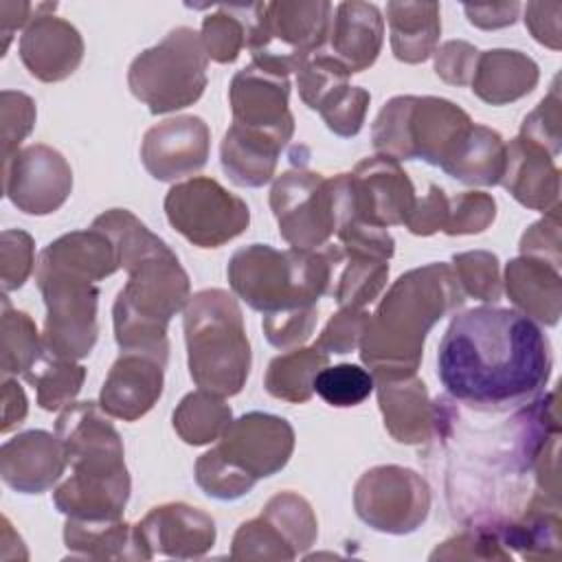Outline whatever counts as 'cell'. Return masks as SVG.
Returning <instances> with one entry per match:
<instances>
[{
	"instance_id": "47",
	"label": "cell",
	"mask_w": 562,
	"mask_h": 562,
	"mask_svg": "<svg viewBox=\"0 0 562 562\" xmlns=\"http://www.w3.org/2000/svg\"><path fill=\"white\" fill-rule=\"evenodd\" d=\"M518 136L558 158L562 147V101L558 83H553L549 94L522 119Z\"/></svg>"
},
{
	"instance_id": "57",
	"label": "cell",
	"mask_w": 562,
	"mask_h": 562,
	"mask_svg": "<svg viewBox=\"0 0 562 562\" xmlns=\"http://www.w3.org/2000/svg\"><path fill=\"white\" fill-rule=\"evenodd\" d=\"M468 22L483 29L494 31L516 22L520 4L518 2H496V4H465L463 7Z\"/></svg>"
},
{
	"instance_id": "34",
	"label": "cell",
	"mask_w": 562,
	"mask_h": 562,
	"mask_svg": "<svg viewBox=\"0 0 562 562\" xmlns=\"http://www.w3.org/2000/svg\"><path fill=\"white\" fill-rule=\"evenodd\" d=\"M329 364V353L312 347H294L270 360L263 386L266 391L283 402L303 404L314 395V378L323 367Z\"/></svg>"
},
{
	"instance_id": "58",
	"label": "cell",
	"mask_w": 562,
	"mask_h": 562,
	"mask_svg": "<svg viewBox=\"0 0 562 562\" xmlns=\"http://www.w3.org/2000/svg\"><path fill=\"white\" fill-rule=\"evenodd\" d=\"M29 413V402L24 389L13 378H2V424L0 430L9 432L24 422Z\"/></svg>"
},
{
	"instance_id": "49",
	"label": "cell",
	"mask_w": 562,
	"mask_h": 562,
	"mask_svg": "<svg viewBox=\"0 0 562 562\" xmlns=\"http://www.w3.org/2000/svg\"><path fill=\"white\" fill-rule=\"evenodd\" d=\"M318 321V305H301V307H285L272 314H263L261 327L266 340L277 349H294L303 345Z\"/></svg>"
},
{
	"instance_id": "4",
	"label": "cell",
	"mask_w": 562,
	"mask_h": 562,
	"mask_svg": "<svg viewBox=\"0 0 562 562\" xmlns=\"http://www.w3.org/2000/svg\"><path fill=\"white\" fill-rule=\"evenodd\" d=\"M336 252L338 244L314 250L250 244L233 252L226 277L233 294L261 314L318 305V299L329 294Z\"/></svg>"
},
{
	"instance_id": "39",
	"label": "cell",
	"mask_w": 562,
	"mask_h": 562,
	"mask_svg": "<svg viewBox=\"0 0 562 562\" xmlns=\"http://www.w3.org/2000/svg\"><path fill=\"white\" fill-rule=\"evenodd\" d=\"M261 514L272 520L294 547L296 555L305 553L318 536V520L307 498L296 492H279L263 505Z\"/></svg>"
},
{
	"instance_id": "42",
	"label": "cell",
	"mask_w": 562,
	"mask_h": 562,
	"mask_svg": "<svg viewBox=\"0 0 562 562\" xmlns=\"http://www.w3.org/2000/svg\"><path fill=\"white\" fill-rule=\"evenodd\" d=\"M351 72L327 50H316L299 70V97L310 110H321L338 90L349 86Z\"/></svg>"
},
{
	"instance_id": "52",
	"label": "cell",
	"mask_w": 562,
	"mask_h": 562,
	"mask_svg": "<svg viewBox=\"0 0 562 562\" xmlns=\"http://www.w3.org/2000/svg\"><path fill=\"white\" fill-rule=\"evenodd\" d=\"M369 312L364 307H338L316 338V347L325 353H349L360 347Z\"/></svg>"
},
{
	"instance_id": "43",
	"label": "cell",
	"mask_w": 562,
	"mask_h": 562,
	"mask_svg": "<svg viewBox=\"0 0 562 562\" xmlns=\"http://www.w3.org/2000/svg\"><path fill=\"white\" fill-rule=\"evenodd\" d=\"M452 270L465 296L496 303L503 294L501 263L490 250H468L452 255Z\"/></svg>"
},
{
	"instance_id": "12",
	"label": "cell",
	"mask_w": 562,
	"mask_h": 562,
	"mask_svg": "<svg viewBox=\"0 0 562 562\" xmlns=\"http://www.w3.org/2000/svg\"><path fill=\"white\" fill-rule=\"evenodd\" d=\"M167 222L198 248H220L250 224L248 204L215 178L195 176L165 195Z\"/></svg>"
},
{
	"instance_id": "14",
	"label": "cell",
	"mask_w": 562,
	"mask_h": 562,
	"mask_svg": "<svg viewBox=\"0 0 562 562\" xmlns=\"http://www.w3.org/2000/svg\"><path fill=\"white\" fill-rule=\"evenodd\" d=\"M270 209L279 235L290 248L314 250L329 244L336 233V202L331 178L296 167L274 178Z\"/></svg>"
},
{
	"instance_id": "53",
	"label": "cell",
	"mask_w": 562,
	"mask_h": 562,
	"mask_svg": "<svg viewBox=\"0 0 562 562\" xmlns=\"http://www.w3.org/2000/svg\"><path fill=\"white\" fill-rule=\"evenodd\" d=\"M520 255L542 259L555 268L562 263V250H560V206L551 209L533 222L520 237Z\"/></svg>"
},
{
	"instance_id": "16",
	"label": "cell",
	"mask_w": 562,
	"mask_h": 562,
	"mask_svg": "<svg viewBox=\"0 0 562 562\" xmlns=\"http://www.w3.org/2000/svg\"><path fill=\"white\" fill-rule=\"evenodd\" d=\"M217 454L250 479H268L281 472L294 452V428L288 419L250 411L231 422L217 439Z\"/></svg>"
},
{
	"instance_id": "50",
	"label": "cell",
	"mask_w": 562,
	"mask_h": 562,
	"mask_svg": "<svg viewBox=\"0 0 562 562\" xmlns=\"http://www.w3.org/2000/svg\"><path fill=\"white\" fill-rule=\"evenodd\" d=\"M35 266V244L26 231L7 228L0 235V281L11 292L24 285Z\"/></svg>"
},
{
	"instance_id": "36",
	"label": "cell",
	"mask_w": 562,
	"mask_h": 562,
	"mask_svg": "<svg viewBox=\"0 0 562 562\" xmlns=\"http://www.w3.org/2000/svg\"><path fill=\"white\" fill-rule=\"evenodd\" d=\"M24 380L35 389L40 408L53 413L66 408L79 395L86 380V367L44 349L24 371Z\"/></svg>"
},
{
	"instance_id": "1",
	"label": "cell",
	"mask_w": 562,
	"mask_h": 562,
	"mask_svg": "<svg viewBox=\"0 0 562 562\" xmlns=\"http://www.w3.org/2000/svg\"><path fill=\"white\" fill-rule=\"evenodd\" d=\"M551 369V345L538 323L498 305L454 314L437 351L446 393L481 413H503L536 400Z\"/></svg>"
},
{
	"instance_id": "24",
	"label": "cell",
	"mask_w": 562,
	"mask_h": 562,
	"mask_svg": "<svg viewBox=\"0 0 562 562\" xmlns=\"http://www.w3.org/2000/svg\"><path fill=\"white\" fill-rule=\"evenodd\" d=\"M384 42V18L371 2H340L334 9L329 37L323 50L336 57L351 75L371 68Z\"/></svg>"
},
{
	"instance_id": "26",
	"label": "cell",
	"mask_w": 562,
	"mask_h": 562,
	"mask_svg": "<svg viewBox=\"0 0 562 562\" xmlns=\"http://www.w3.org/2000/svg\"><path fill=\"white\" fill-rule=\"evenodd\" d=\"M505 292L518 312L529 316L533 323L553 327L562 314V277L560 268L533 259L516 257L505 266Z\"/></svg>"
},
{
	"instance_id": "15",
	"label": "cell",
	"mask_w": 562,
	"mask_h": 562,
	"mask_svg": "<svg viewBox=\"0 0 562 562\" xmlns=\"http://www.w3.org/2000/svg\"><path fill=\"white\" fill-rule=\"evenodd\" d=\"M2 189L26 215L55 213L72 191V169L50 145L35 143L2 160Z\"/></svg>"
},
{
	"instance_id": "18",
	"label": "cell",
	"mask_w": 562,
	"mask_h": 562,
	"mask_svg": "<svg viewBox=\"0 0 562 562\" xmlns=\"http://www.w3.org/2000/svg\"><path fill=\"white\" fill-rule=\"evenodd\" d=\"M211 151V130L204 119L180 114L149 127L140 143V160L147 173L160 182L200 171Z\"/></svg>"
},
{
	"instance_id": "31",
	"label": "cell",
	"mask_w": 562,
	"mask_h": 562,
	"mask_svg": "<svg viewBox=\"0 0 562 562\" xmlns=\"http://www.w3.org/2000/svg\"><path fill=\"white\" fill-rule=\"evenodd\" d=\"M386 22L395 59L422 64L435 53L441 35V9L437 2H389Z\"/></svg>"
},
{
	"instance_id": "38",
	"label": "cell",
	"mask_w": 562,
	"mask_h": 562,
	"mask_svg": "<svg viewBox=\"0 0 562 562\" xmlns=\"http://www.w3.org/2000/svg\"><path fill=\"white\" fill-rule=\"evenodd\" d=\"M255 4H220L215 13L202 20V44L209 59L217 64H233L248 42L250 18Z\"/></svg>"
},
{
	"instance_id": "35",
	"label": "cell",
	"mask_w": 562,
	"mask_h": 562,
	"mask_svg": "<svg viewBox=\"0 0 562 562\" xmlns=\"http://www.w3.org/2000/svg\"><path fill=\"white\" fill-rule=\"evenodd\" d=\"M173 430L189 446L217 441L233 422V411L222 395L198 389L187 393L173 411Z\"/></svg>"
},
{
	"instance_id": "46",
	"label": "cell",
	"mask_w": 562,
	"mask_h": 562,
	"mask_svg": "<svg viewBox=\"0 0 562 562\" xmlns=\"http://www.w3.org/2000/svg\"><path fill=\"white\" fill-rule=\"evenodd\" d=\"M496 217V200L485 191H463L448 198L446 235H476L490 228Z\"/></svg>"
},
{
	"instance_id": "56",
	"label": "cell",
	"mask_w": 562,
	"mask_h": 562,
	"mask_svg": "<svg viewBox=\"0 0 562 562\" xmlns=\"http://www.w3.org/2000/svg\"><path fill=\"white\" fill-rule=\"evenodd\" d=\"M560 15H562V4L560 2H527L525 7V26L529 29L531 37L551 48L560 50Z\"/></svg>"
},
{
	"instance_id": "20",
	"label": "cell",
	"mask_w": 562,
	"mask_h": 562,
	"mask_svg": "<svg viewBox=\"0 0 562 562\" xmlns=\"http://www.w3.org/2000/svg\"><path fill=\"white\" fill-rule=\"evenodd\" d=\"M167 362L147 351H121L101 386L99 404L116 419L136 422L162 395Z\"/></svg>"
},
{
	"instance_id": "55",
	"label": "cell",
	"mask_w": 562,
	"mask_h": 562,
	"mask_svg": "<svg viewBox=\"0 0 562 562\" xmlns=\"http://www.w3.org/2000/svg\"><path fill=\"white\" fill-rule=\"evenodd\" d=\"M448 220V195L441 187L430 184L428 193L424 198H419L406 220V228L413 235H435L437 231H443Z\"/></svg>"
},
{
	"instance_id": "7",
	"label": "cell",
	"mask_w": 562,
	"mask_h": 562,
	"mask_svg": "<svg viewBox=\"0 0 562 562\" xmlns=\"http://www.w3.org/2000/svg\"><path fill=\"white\" fill-rule=\"evenodd\" d=\"M470 114L443 97L400 94L389 99L371 125L378 154L443 167L472 127Z\"/></svg>"
},
{
	"instance_id": "28",
	"label": "cell",
	"mask_w": 562,
	"mask_h": 562,
	"mask_svg": "<svg viewBox=\"0 0 562 562\" xmlns=\"http://www.w3.org/2000/svg\"><path fill=\"white\" fill-rule=\"evenodd\" d=\"M64 544L70 558L83 560H151L138 527L119 520L66 518Z\"/></svg>"
},
{
	"instance_id": "59",
	"label": "cell",
	"mask_w": 562,
	"mask_h": 562,
	"mask_svg": "<svg viewBox=\"0 0 562 562\" xmlns=\"http://www.w3.org/2000/svg\"><path fill=\"white\" fill-rule=\"evenodd\" d=\"M40 4H31V2H0V33H2V55L9 48L11 35L26 26L35 13H37Z\"/></svg>"
},
{
	"instance_id": "9",
	"label": "cell",
	"mask_w": 562,
	"mask_h": 562,
	"mask_svg": "<svg viewBox=\"0 0 562 562\" xmlns=\"http://www.w3.org/2000/svg\"><path fill=\"white\" fill-rule=\"evenodd\" d=\"M334 18L331 2H255L246 48L252 61L279 72H296L323 50Z\"/></svg>"
},
{
	"instance_id": "5",
	"label": "cell",
	"mask_w": 562,
	"mask_h": 562,
	"mask_svg": "<svg viewBox=\"0 0 562 562\" xmlns=\"http://www.w3.org/2000/svg\"><path fill=\"white\" fill-rule=\"evenodd\" d=\"M127 283L112 305L121 351H147L169 360L167 325L191 299V281L178 255L165 246L125 268Z\"/></svg>"
},
{
	"instance_id": "30",
	"label": "cell",
	"mask_w": 562,
	"mask_h": 562,
	"mask_svg": "<svg viewBox=\"0 0 562 562\" xmlns=\"http://www.w3.org/2000/svg\"><path fill=\"white\" fill-rule=\"evenodd\" d=\"M283 147L274 136L231 123L220 145L222 169L237 187H263L272 180Z\"/></svg>"
},
{
	"instance_id": "19",
	"label": "cell",
	"mask_w": 562,
	"mask_h": 562,
	"mask_svg": "<svg viewBox=\"0 0 562 562\" xmlns=\"http://www.w3.org/2000/svg\"><path fill=\"white\" fill-rule=\"evenodd\" d=\"M55 9V2H40L18 44L24 68L44 83L64 81L83 59L81 33L68 20L53 15Z\"/></svg>"
},
{
	"instance_id": "23",
	"label": "cell",
	"mask_w": 562,
	"mask_h": 562,
	"mask_svg": "<svg viewBox=\"0 0 562 562\" xmlns=\"http://www.w3.org/2000/svg\"><path fill=\"white\" fill-rule=\"evenodd\" d=\"M555 160L547 149L516 136L507 143L501 184L518 204L547 213L560 206V169Z\"/></svg>"
},
{
	"instance_id": "13",
	"label": "cell",
	"mask_w": 562,
	"mask_h": 562,
	"mask_svg": "<svg viewBox=\"0 0 562 562\" xmlns=\"http://www.w3.org/2000/svg\"><path fill=\"white\" fill-rule=\"evenodd\" d=\"M430 503L432 494L426 479L395 463L369 468L353 485L358 518L380 533H413L426 522Z\"/></svg>"
},
{
	"instance_id": "10",
	"label": "cell",
	"mask_w": 562,
	"mask_h": 562,
	"mask_svg": "<svg viewBox=\"0 0 562 562\" xmlns=\"http://www.w3.org/2000/svg\"><path fill=\"white\" fill-rule=\"evenodd\" d=\"M336 224L356 217L389 228L406 224L417 198L408 173L395 158L375 154L362 158L353 171L331 176Z\"/></svg>"
},
{
	"instance_id": "25",
	"label": "cell",
	"mask_w": 562,
	"mask_h": 562,
	"mask_svg": "<svg viewBox=\"0 0 562 562\" xmlns=\"http://www.w3.org/2000/svg\"><path fill=\"white\" fill-rule=\"evenodd\" d=\"M384 428L397 443L419 446L432 439L435 402L417 375L373 378Z\"/></svg>"
},
{
	"instance_id": "37",
	"label": "cell",
	"mask_w": 562,
	"mask_h": 562,
	"mask_svg": "<svg viewBox=\"0 0 562 562\" xmlns=\"http://www.w3.org/2000/svg\"><path fill=\"white\" fill-rule=\"evenodd\" d=\"M0 316V373L2 378L24 375V371L44 351L42 334L26 312L11 307L7 294L2 296Z\"/></svg>"
},
{
	"instance_id": "2",
	"label": "cell",
	"mask_w": 562,
	"mask_h": 562,
	"mask_svg": "<svg viewBox=\"0 0 562 562\" xmlns=\"http://www.w3.org/2000/svg\"><path fill=\"white\" fill-rule=\"evenodd\" d=\"M463 303L450 263L432 261L400 274L369 316L360 360L373 378L417 375L428 331Z\"/></svg>"
},
{
	"instance_id": "51",
	"label": "cell",
	"mask_w": 562,
	"mask_h": 562,
	"mask_svg": "<svg viewBox=\"0 0 562 562\" xmlns=\"http://www.w3.org/2000/svg\"><path fill=\"white\" fill-rule=\"evenodd\" d=\"M35 101L15 90H2L0 94V121H2V160L11 158L20 143L31 134L35 125Z\"/></svg>"
},
{
	"instance_id": "22",
	"label": "cell",
	"mask_w": 562,
	"mask_h": 562,
	"mask_svg": "<svg viewBox=\"0 0 562 562\" xmlns=\"http://www.w3.org/2000/svg\"><path fill=\"white\" fill-rule=\"evenodd\" d=\"M68 459L57 432L24 430L0 448V476L20 494H42L66 472Z\"/></svg>"
},
{
	"instance_id": "40",
	"label": "cell",
	"mask_w": 562,
	"mask_h": 562,
	"mask_svg": "<svg viewBox=\"0 0 562 562\" xmlns=\"http://www.w3.org/2000/svg\"><path fill=\"white\" fill-rule=\"evenodd\" d=\"M231 558L290 562L296 558V551L283 536V531L263 514H259L257 518L246 520L237 527L231 542Z\"/></svg>"
},
{
	"instance_id": "17",
	"label": "cell",
	"mask_w": 562,
	"mask_h": 562,
	"mask_svg": "<svg viewBox=\"0 0 562 562\" xmlns=\"http://www.w3.org/2000/svg\"><path fill=\"white\" fill-rule=\"evenodd\" d=\"M288 99L290 79L255 61L237 70L228 88L233 123L274 136L283 145L294 134V116Z\"/></svg>"
},
{
	"instance_id": "8",
	"label": "cell",
	"mask_w": 562,
	"mask_h": 562,
	"mask_svg": "<svg viewBox=\"0 0 562 562\" xmlns=\"http://www.w3.org/2000/svg\"><path fill=\"white\" fill-rule=\"evenodd\" d=\"M206 66L209 55L200 33L191 26H176L132 59L127 86L151 114H167L193 105L202 97Z\"/></svg>"
},
{
	"instance_id": "11",
	"label": "cell",
	"mask_w": 562,
	"mask_h": 562,
	"mask_svg": "<svg viewBox=\"0 0 562 562\" xmlns=\"http://www.w3.org/2000/svg\"><path fill=\"white\" fill-rule=\"evenodd\" d=\"M35 281L46 305L44 349L66 360L86 358L99 336V290L88 279L40 263L35 266Z\"/></svg>"
},
{
	"instance_id": "45",
	"label": "cell",
	"mask_w": 562,
	"mask_h": 562,
	"mask_svg": "<svg viewBox=\"0 0 562 562\" xmlns=\"http://www.w3.org/2000/svg\"><path fill=\"white\" fill-rule=\"evenodd\" d=\"M195 483L198 487L217 501H237L255 487V479L239 472L235 465L224 461L215 448L206 450L195 461Z\"/></svg>"
},
{
	"instance_id": "3",
	"label": "cell",
	"mask_w": 562,
	"mask_h": 562,
	"mask_svg": "<svg viewBox=\"0 0 562 562\" xmlns=\"http://www.w3.org/2000/svg\"><path fill=\"white\" fill-rule=\"evenodd\" d=\"M72 474L55 487L53 503L66 518L119 520L132 492L125 448L97 402L68 404L55 424Z\"/></svg>"
},
{
	"instance_id": "29",
	"label": "cell",
	"mask_w": 562,
	"mask_h": 562,
	"mask_svg": "<svg viewBox=\"0 0 562 562\" xmlns=\"http://www.w3.org/2000/svg\"><path fill=\"white\" fill-rule=\"evenodd\" d=\"M37 263L70 272L92 283L114 274L121 268L114 241L94 226L57 237L40 252Z\"/></svg>"
},
{
	"instance_id": "33",
	"label": "cell",
	"mask_w": 562,
	"mask_h": 562,
	"mask_svg": "<svg viewBox=\"0 0 562 562\" xmlns=\"http://www.w3.org/2000/svg\"><path fill=\"white\" fill-rule=\"evenodd\" d=\"M389 281V259L345 250L338 244L329 294L338 307H364L373 303Z\"/></svg>"
},
{
	"instance_id": "44",
	"label": "cell",
	"mask_w": 562,
	"mask_h": 562,
	"mask_svg": "<svg viewBox=\"0 0 562 562\" xmlns=\"http://www.w3.org/2000/svg\"><path fill=\"white\" fill-rule=\"evenodd\" d=\"M430 560H512L492 520H476L430 553Z\"/></svg>"
},
{
	"instance_id": "48",
	"label": "cell",
	"mask_w": 562,
	"mask_h": 562,
	"mask_svg": "<svg viewBox=\"0 0 562 562\" xmlns=\"http://www.w3.org/2000/svg\"><path fill=\"white\" fill-rule=\"evenodd\" d=\"M369 103V90L360 86H345L318 110V114L323 116L329 132L340 138H351L362 130Z\"/></svg>"
},
{
	"instance_id": "32",
	"label": "cell",
	"mask_w": 562,
	"mask_h": 562,
	"mask_svg": "<svg viewBox=\"0 0 562 562\" xmlns=\"http://www.w3.org/2000/svg\"><path fill=\"white\" fill-rule=\"evenodd\" d=\"M505 154L507 143L496 130L472 123L441 169L463 184L494 187L501 184Z\"/></svg>"
},
{
	"instance_id": "41",
	"label": "cell",
	"mask_w": 562,
	"mask_h": 562,
	"mask_svg": "<svg viewBox=\"0 0 562 562\" xmlns=\"http://www.w3.org/2000/svg\"><path fill=\"white\" fill-rule=\"evenodd\" d=\"M375 389V380L369 369L360 364L340 362L327 364L314 378V393L336 408H349L362 404Z\"/></svg>"
},
{
	"instance_id": "6",
	"label": "cell",
	"mask_w": 562,
	"mask_h": 562,
	"mask_svg": "<svg viewBox=\"0 0 562 562\" xmlns=\"http://www.w3.org/2000/svg\"><path fill=\"white\" fill-rule=\"evenodd\" d=\"M189 375L198 389L237 395L250 373V342L237 299L222 288L195 292L182 310Z\"/></svg>"
},
{
	"instance_id": "54",
	"label": "cell",
	"mask_w": 562,
	"mask_h": 562,
	"mask_svg": "<svg viewBox=\"0 0 562 562\" xmlns=\"http://www.w3.org/2000/svg\"><path fill=\"white\" fill-rule=\"evenodd\" d=\"M432 57L435 72L441 81L450 86H468L474 75L479 50L465 40H448L439 48H435Z\"/></svg>"
},
{
	"instance_id": "21",
	"label": "cell",
	"mask_w": 562,
	"mask_h": 562,
	"mask_svg": "<svg viewBox=\"0 0 562 562\" xmlns=\"http://www.w3.org/2000/svg\"><path fill=\"white\" fill-rule=\"evenodd\" d=\"M143 542L156 555L189 560L202 558L215 544L213 518L189 503H162L151 507L136 525Z\"/></svg>"
},
{
	"instance_id": "27",
	"label": "cell",
	"mask_w": 562,
	"mask_h": 562,
	"mask_svg": "<svg viewBox=\"0 0 562 562\" xmlns=\"http://www.w3.org/2000/svg\"><path fill=\"white\" fill-rule=\"evenodd\" d=\"M540 79L538 64L516 48H492L479 53L472 92L487 105H507L527 97Z\"/></svg>"
}]
</instances>
